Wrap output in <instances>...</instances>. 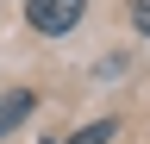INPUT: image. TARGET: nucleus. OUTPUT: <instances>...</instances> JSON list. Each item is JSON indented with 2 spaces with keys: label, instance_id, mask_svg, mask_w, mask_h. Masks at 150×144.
I'll list each match as a JSON object with an SVG mask.
<instances>
[{
  "label": "nucleus",
  "instance_id": "nucleus-1",
  "mask_svg": "<svg viewBox=\"0 0 150 144\" xmlns=\"http://www.w3.org/2000/svg\"><path fill=\"white\" fill-rule=\"evenodd\" d=\"M81 13H88V0H25V19L44 31V38H63Z\"/></svg>",
  "mask_w": 150,
  "mask_h": 144
},
{
  "label": "nucleus",
  "instance_id": "nucleus-2",
  "mask_svg": "<svg viewBox=\"0 0 150 144\" xmlns=\"http://www.w3.org/2000/svg\"><path fill=\"white\" fill-rule=\"evenodd\" d=\"M31 106H38V94H31V88H6V94H0V138H6V132H19Z\"/></svg>",
  "mask_w": 150,
  "mask_h": 144
},
{
  "label": "nucleus",
  "instance_id": "nucleus-3",
  "mask_svg": "<svg viewBox=\"0 0 150 144\" xmlns=\"http://www.w3.org/2000/svg\"><path fill=\"white\" fill-rule=\"evenodd\" d=\"M112 138H119V119H94L88 132H75L69 144H112Z\"/></svg>",
  "mask_w": 150,
  "mask_h": 144
},
{
  "label": "nucleus",
  "instance_id": "nucleus-4",
  "mask_svg": "<svg viewBox=\"0 0 150 144\" xmlns=\"http://www.w3.org/2000/svg\"><path fill=\"white\" fill-rule=\"evenodd\" d=\"M131 19H138V31H150V0H138V6H131Z\"/></svg>",
  "mask_w": 150,
  "mask_h": 144
}]
</instances>
